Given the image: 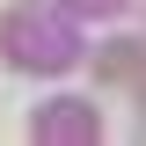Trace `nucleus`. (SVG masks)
I'll list each match as a JSON object with an SVG mask.
<instances>
[{
  "label": "nucleus",
  "mask_w": 146,
  "mask_h": 146,
  "mask_svg": "<svg viewBox=\"0 0 146 146\" xmlns=\"http://www.w3.org/2000/svg\"><path fill=\"white\" fill-rule=\"evenodd\" d=\"M102 73H117V80H131V73H139V51H110V58H102Z\"/></svg>",
  "instance_id": "obj_1"
},
{
  "label": "nucleus",
  "mask_w": 146,
  "mask_h": 146,
  "mask_svg": "<svg viewBox=\"0 0 146 146\" xmlns=\"http://www.w3.org/2000/svg\"><path fill=\"white\" fill-rule=\"evenodd\" d=\"M88 7H124V0H88Z\"/></svg>",
  "instance_id": "obj_2"
}]
</instances>
